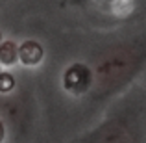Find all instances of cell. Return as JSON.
<instances>
[{
	"label": "cell",
	"instance_id": "3957f363",
	"mask_svg": "<svg viewBox=\"0 0 146 143\" xmlns=\"http://www.w3.org/2000/svg\"><path fill=\"white\" fill-rule=\"evenodd\" d=\"M61 86L72 97H82L93 89V69L85 63H72L63 71Z\"/></svg>",
	"mask_w": 146,
	"mask_h": 143
},
{
	"label": "cell",
	"instance_id": "52a82bcc",
	"mask_svg": "<svg viewBox=\"0 0 146 143\" xmlns=\"http://www.w3.org/2000/svg\"><path fill=\"white\" fill-rule=\"evenodd\" d=\"M6 134H7V128H6V123L0 119V143L6 141Z\"/></svg>",
	"mask_w": 146,
	"mask_h": 143
},
{
	"label": "cell",
	"instance_id": "8992f818",
	"mask_svg": "<svg viewBox=\"0 0 146 143\" xmlns=\"http://www.w3.org/2000/svg\"><path fill=\"white\" fill-rule=\"evenodd\" d=\"M13 87H15V76L11 75V73L2 71L0 73V93L7 95V93L13 91Z\"/></svg>",
	"mask_w": 146,
	"mask_h": 143
},
{
	"label": "cell",
	"instance_id": "ba28073f",
	"mask_svg": "<svg viewBox=\"0 0 146 143\" xmlns=\"http://www.w3.org/2000/svg\"><path fill=\"white\" fill-rule=\"evenodd\" d=\"M72 2H74V4H83L85 0H72Z\"/></svg>",
	"mask_w": 146,
	"mask_h": 143
},
{
	"label": "cell",
	"instance_id": "9c48e42d",
	"mask_svg": "<svg viewBox=\"0 0 146 143\" xmlns=\"http://www.w3.org/2000/svg\"><path fill=\"white\" fill-rule=\"evenodd\" d=\"M4 41V36H2V30H0V43Z\"/></svg>",
	"mask_w": 146,
	"mask_h": 143
},
{
	"label": "cell",
	"instance_id": "7a4b0ae2",
	"mask_svg": "<svg viewBox=\"0 0 146 143\" xmlns=\"http://www.w3.org/2000/svg\"><path fill=\"white\" fill-rule=\"evenodd\" d=\"M80 143H139V136L128 119L109 117L85 134Z\"/></svg>",
	"mask_w": 146,
	"mask_h": 143
},
{
	"label": "cell",
	"instance_id": "277c9868",
	"mask_svg": "<svg viewBox=\"0 0 146 143\" xmlns=\"http://www.w3.org/2000/svg\"><path fill=\"white\" fill-rule=\"evenodd\" d=\"M44 58V48L41 43L30 39V41H24V43L19 47V61L28 67H35L43 61Z\"/></svg>",
	"mask_w": 146,
	"mask_h": 143
},
{
	"label": "cell",
	"instance_id": "30bf717a",
	"mask_svg": "<svg viewBox=\"0 0 146 143\" xmlns=\"http://www.w3.org/2000/svg\"><path fill=\"white\" fill-rule=\"evenodd\" d=\"M0 73H2V67H0Z\"/></svg>",
	"mask_w": 146,
	"mask_h": 143
},
{
	"label": "cell",
	"instance_id": "5b68a950",
	"mask_svg": "<svg viewBox=\"0 0 146 143\" xmlns=\"http://www.w3.org/2000/svg\"><path fill=\"white\" fill-rule=\"evenodd\" d=\"M19 61V45L15 41L0 43V67H11Z\"/></svg>",
	"mask_w": 146,
	"mask_h": 143
},
{
	"label": "cell",
	"instance_id": "6da1fadb",
	"mask_svg": "<svg viewBox=\"0 0 146 143\" xmlns=\"http://www.w3.org/2000/svg\"><path fill=\"white\" fill-rule=\"evenodd\" d=\"M146 58V50L137 43H122L98 58L93 67V89L94 97H107L117 93L126 86Z\"/></svg>",
	"mask_w": 146,
	"mask_h": 143
}]
</instances>
